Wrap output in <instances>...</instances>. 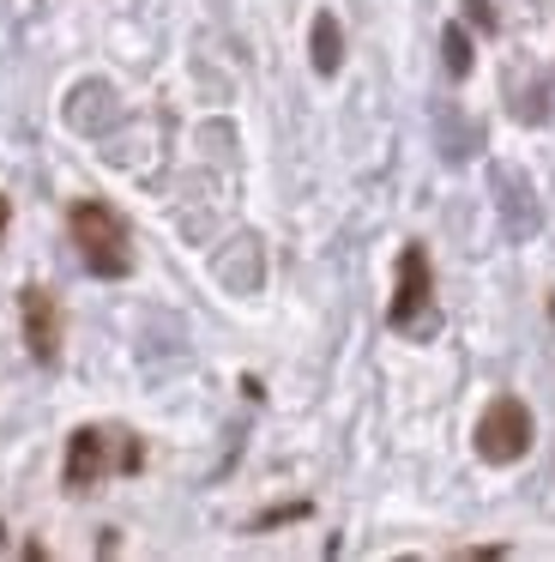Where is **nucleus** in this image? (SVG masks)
<instances>
[{"label":"nucleus","instance_id":"1","mask_svg":"<svg viewBox=\"0 0 555 562\" xmlns=\"http://www.w3.org/2000/svg\"><path fill=\"white\" fill-rule=\"evenodd\" d=\"M67 224H72V243H79V260L97 279H127L133 255H127V231H121L115 212L97 206V200H79V206L67 212Z\"/></svg>","mask_w":555,"mask_h":562},{"label":"nucleus","instance_id":"2","mask_svg":"<svg viewBox=\"0 0 555 562\" xmlns=\"http://www.w3.org/2000/svg\"><path fill=\"white\" fill-rule=\"evenodd\" d=\"M531 436H537V424H531L525 400H513V393H501V400L483 405L477 417V453L489 465H513L531 453Z\"/></svg>","mask_w":555,"mask_h":562},{"label":"nucleus","instance_id":"3","mask_svg":"<svg viewBox=\"0 0 555 562\" xmlns=\"http://www.w3.org/2000/svg\"><path fill=\"white\" fill-rule=\"evenodd\" d=\"M429 296H434V279H429V255L422 248H405L398 255V291L386 303V321L398 333H422L429 327Z\"/></svg>","mask_w":555,"mask_h":562},{"label":"nucleus","instance_id":"4","mask_svg":"<svg viewBox=\"0 0 555 562\" xmlns=\"http://www.w3.org/2000/svg\"><path fill=\"white\" fill-rule=\"evenodd\" d=\"M19 315H24V351H31L36 363H55L60 357V308H55V296H48L43 284H24Z\"/></svg>","mask_w":555,"mask_h":562},{"label":"nucleus","instance_id":"5","mask_svg":"<svg viewBox=\"0 0 555 562\" xmlns=\"http://www.w3.org/2000/svg\"><path fill=\"white\" fill-rule=\"evenodd\" d=\"M103 465H109L103 429H72V441H67V490H91L97 477H103Z\"/></svg>","mask_w":555,"mask_h":562},{"label":"nucleus","instance_id":"6","mask_svg":"<svg viewBox=\"0 0 555 562\" xmlns=\"http://www.w3.org/2000/svg\"><path fill=\"white\" fill-rule=\"evenodd\" d=\"M308 55H314V74L332 79L344 67V31H338L332 13H314V31H308Z\"/></svg>","mask_w":555,"mask_h":562},{"label":"nucleus","instance_id":"7","mask_svg":"<svg viewBox=\"0 0 555 562\" xmlns=\"http://www.w3.org/2000/svg\"><path fill=\"white\" fill-rule=\"evenodd\" d=\"M441 49H446V74L465 79V74H471V37H465L458 25H446V31H441Z\"/></svg>","mask_w":555,"mask_h":562},{"label":"nucleus","instance_id":"8","mask_svg":"<svg viewBox=\"0 0 555 562\" xmlns=\"http://www.w3.org/2000/svg\"><path fill=\"white\" fill-rule=\"evenodd\" d=\"M308 514V502H290V508H272V514H260V532L265 526H278V520H302Z\"/></svg>","mask_w":555,"mask_h":562},{"label":"nucleus","instance_id":"9","mask_svg":"<svg viewBox=\"0 0 555 562\" xmlns=\"http://www.w3.org/2000/svg\"><path fill=\"white\" fill-rule=\"evenodd\" d=\"M465 13H471V25L495 31V13H489V0H465Z\"/></svg>","mask_w":555,"mask_h":562},{"label":"nucleus","instance_id":"10","mask_svg":"<svg viewBox=\"0 0 555 562\" xmlns=\"http://www.w3.org/2000/svg\"><path fill=\"white\" fill-rule=\"evenodd\" d=\"M7 218H12V206H7V194H0V236H7Z\"/></svg>","mask_w":555,"mask_h":562}]
</instances>
